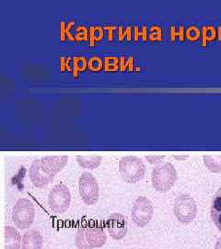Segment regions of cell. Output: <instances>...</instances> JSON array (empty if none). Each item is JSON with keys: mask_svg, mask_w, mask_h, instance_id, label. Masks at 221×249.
<instances>
[{"mask_svg": "<svg viewBox=\"0 0 221 249\" xmlns=\"http://www.w3.org/2000/svg\"><path fill=\"white\" fill-rule=\"evenodd\" d=\"M177 181V171L170 162H163L156 166L151 174L153 187L161 193L168 192Z\"/></svg>", "mask_w": 221, "mask_h": 249, "instance_id": "1", "label": "cell"}, {"mask_svg": "<svg viewBox=\"0 0 221 249\" xmlns=\"http://www.w3.org/2000/svg\"><path fill=\"white\" fill-rule=\"evenodd\" d=\"M119 172L124 182L136 184L145 177L146 167L140 158L133 155L123 157L119 163Z\"/></svg>", "mask_w": 221, "mask_h": 249, "instance_id": "2", "label": "cell"}, {"mask_svg": "<svg viewBox=\"0 0 221 249\" xmlns=\"http://www.w3.org/2000/svg\"><path fill=\"white\" fill-rule=\"evenodd\" d=\"M34 219L35 210L33 203L27 198L18 199L12 211V222L15 226L25 230L33 225Z\"/></svg>", "mask_w": 221, "mask_h": 249, "instance_id": "3", "label": "cell"}, {"mask_svg": "<svg viewBox=\"0 0 221 249\" xmlns=\"http://www.w3.org/2000/svg\"><path fill=\"white\" fill-rule=\"evenodd\" d=\"M173 212L180 223L188 224L195 220L197 207L192 196L188 194H181L174 200Z\"/></svg>", "mask_w": 221, "mask_h": 249, "instance_id": "4", "label": "cell"}, {"mask_svg": "<svg viewBox=\"0 0 221 249\" xmlns=\"http://www.w3.org/2000/svg\"><path fill=\"white\" fill-rule=\"evenodd\" d=\"M70 202V191L64 184L54 186L48 195L49 208L54 213H65L68 210Z\"/></svg>", "mask_w": 221, "mask_h": 249, "instance_id": "5", "label": "cell"}, {"mask_svg": "<svg viewBox=\"0 0 221 249\" xmlns=\"http://www.w3.org/2000/svg\"><path fill=\"white\" fill-rule=\"evenodd\" d=\"M79 192L82 201L86 205H93L99 200V185L90 173L84 172L79 180Z\"/></svg>", "mask_w": 221, "mask_h": 249, "instance_id": "6", "label": "cell"}, {"mask_svg": "<svg viewBox=\"0 0 221 249\" xmlns=\"http://www.w3.org/2000/svg\"><path fill=\"white\" fill-rule=\"evenodd\" d=\"M154 215V209L151 200L146 196L138 197L132 208L133 222L138 227L143 228L148 225Z\"/></svg>", "mask_w": 221, "mask_h": 249, "instance_id": "7", "label": "cell"}, {"mask_svg": "<svg viewBox=\"0 0 221 249\" xmlns=\"http://www.w3.org/2000/svg\"><path fill=\"white\" fill-rule=\"evenodd\" d=\"M107 231L114 240L124 239L127 233V221L123 214H112L106 222Z\"/></svg>", "mask_w": 221, "mask_h": 249, "instance_id": "8", "label": "cell"}, {"mask_svg": "<svg viewBox=\"0 0 221 249\" xmlns=\"http://www.w3.org/2000/svg\"><path fill=\"white\" fill-rule=\"evenodd\" d=\"M68 156L66 155H53V156H45L41 159V166L44 172L50 177H54L66 166L68 163Z\"/></svg>", "mask_w": 221, "mask_h": 249, "instance_id": "9", "label": "cell"}, {"mask_svg": "<svg viewBox=\"0 0 221 249\" xmlns=\"http://www.w3.org/2000/svg\"><path fill=\"white\" fill-rule=\"evenodd\" d=\"M86 238L91 249H99L106 243V232L98 224H88L86 226Z\"/></svg>", "mask_w": 221, "mask_h": 249, "instance_id": "10", "label": "cell"}, {"mask_svg": "<svg viewBox=\"0 0 221 249\" xmlns=\"http://www.w3.org/2000/svg\"><path fill=\"white\" fill-rule=\"evenodd\" d=\"M29 176H30L31 182L36 187H39V188L46 187L53 181V178L47 175L42 168L40 160H34L32 163L29 171Z\"/></svg>", "mask_w": 221, "mask_h": 249, "instance_id": "11", "label": "cell"}, {"mask_svg": "<svg viewBox=\"0 0 221 249\" xmlns=\"http://www.w3.org/2000/svg\"><path fill=\"white\" fill-rule=\"evenodd\" d=\"M44 239L41 232L35 229L27 231L22 237L21 249H42Z\"/></svg>", "mask_w": 221, "mask_h": 249, "instance_id": "12", "label": "cell"}, {"mask_svg": "<svg viewBox=\"0 0 221 249\" xmlns=\"http://www.w3.org/2000/svg\"><path fill=\"white\" fill-rule=\"evenodd\" d=\"M22 239L19 231L12 227H5V249H21Z\"/></svg>", "mask_w": 221, "mask_h": 249, "instance_id": "13", "label": "cell"}, {"mask_svg": "<svg viewBox=\"0 0 221 249\" xmlns=\"http://www.w3.org/2000/svg\"><path fill=\"white\" fill-rule=\"evenodd\" d=\"M102 156L100 155H78L77 161L80 167L85 169H96L101 162H102Z\"/></svg>", "mask_w": 221, "mask_h": 249, "instance_id": "14", "label": "cell"}, {"mask_svg": "<svg viewBox=\"0 0 221 249\" xmlns=\"http://www.w3.org/2000/svg\"><path fill=\"white\" fill-rule=\"evenodd\" d=\"M211 218L218 229L221 231V187L213 198Z\"/></svg>", "mask_w": 221, "mask_h": 249, "instance_id": "15", "label": "cell"}, {"mask_svg": "<svg viewBox=\"0 0 221 249\" xmlns=\"http://www.w3.org/2000/svg\"><path fill=\"white\" fill-rule=\"evenodd\" d=\"M204 162L206 168L213 173L221 172V155H206L204 156Z\"/></svg>", "mask_w": 221, "mask_h": 249, "instance_id": "16", "label": "cell"}, {"mask_svg": "<svg viewBox=\"0 0 221 249\" xmlns=\"http://www.w3.org/2000/svg\"><path fill=\"white\" fill-rule=\"evenodd\" d=\"M76 245L78 249H93L88 245L86 238V226L81 225L76 233Z\"/></svg>", "mask_w": 221, "mask_h": 249, "instance_id": "17", "label": "cell"}, {"mask_svg": "<svg viewBox=\"0 0 221 249\" xmlns=\"http://www.w3.org/2000/svg\"><path fill=\"white\" fill-rule=\"evenodd\" d=\"M146 159L148 160V161L151 163V164H155V163H158L159 161L164 159V156H161V155H156V156H146Z\"/></svg>", "mask_w": 221, "mask_h": 249, "instance_id": "18", "label": "cell"}, {"mask_svg": "<svg viewBox=\"0 0 221 249\" xmlns=\"http://www.w3.org/2000/svg\"><path fill=\"white\" fill-rule=\"evenodd\" d=\"M215 249H221V236L218 238V240L216 242L215 245Z\"/></svg>", "mask_w": 221, "mask_h": 249, "instance_id": "19", "label": "cell"}]
</instances>
